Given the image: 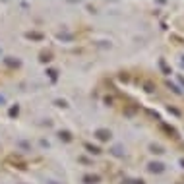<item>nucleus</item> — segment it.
Segmentation results:
<instances>
[{
  "instance_id": "nucleus-1",
  "label": "nucleus",
  "mask_w": 184,
  "mask_h": 184,
  "mask_svg": "<svg viewBox=\"0 0 184 184\" xmlns=\"http://www.w3.org/2000/svg\"><path fill=\"white\" fill-rule=\"evenodd\" d=\"M149 171L151 173H161V171H163V165H161V163H151L149 165Z\"/></svg>"
},
{
  "instance_id": "nucleus-2",
  "label": "nucleus",
  "mask_w": 184,
  "mask_h": 184,
  "mask_svg": "<svg viewBox=\"0 0 184 184\" xmlns=\"http://www.w3.org/2000/svg\"><path fill=\"white\" fill-rule=\"evenodd\" d=\"M97 138L99 139H107V138H110V132L109 130H97Z\"/></svg>"
}]
</instances>
